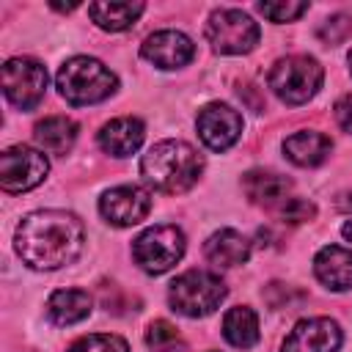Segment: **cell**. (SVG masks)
I'll use <instances>...</instances> for the list:
<instances>
[{"mask_svg": "<svg viewBox=\"0 0 352 352\" xmlns=\"http://www.w3.org/2000/svg\"><path fill=\"white\" fill-rule=\"evenodd\" d=\"M201 170L204 157L184 140H160L140 160V173L146 184L168 195L190 190L198 182Z\"/></svg>", "mask_w": 352, "mask_h": 352, "instance_id": "2", "label": "cell"}, {"mask_svg": "<svg viewBox=\"0 0 352 352\" xmlns=\"http://www.w3.org/2000/svg\"><path fill=\"white\" fill-rule=\"evenodd\" d=\"M146 344H148L151 352H187V344H184L182 333L165 319H154L148 324Z\"/></svg>", "mask_w": 352, "mask_h": 352, "instance_id": "23", "label": "cell"}, {"mask_svg": "<svg viewBox=\"0 0 352 352\" xmlns=\"http://www.w3.org/2000/svg\"><path fill=\"white\" fill-rule=\"evenodd\" d=\"M258 25L239 8H217L206 19V38L220 55H245L258 44Z\"/></svg>", "mask_w": 352, "mask_h": 352, "instance_id": "6", "label": "cell"}, {"mask_svg": "<svg viewBox=\"0 0 352 352\" xmlns=\"http://www.w3.org/2000/svg\"><path fill=\"white\" fill-rule=\"evenodd\" d=\"M314 272L333 292L352 289V250H346L341 245L322 248L314 258Z\"/></svg>", "mask_w": 352, "mask_h": 352, "instance_id": "15", "label": "cell"}, {"mask_svg": "<svg viewBox=\"0 0 352 352\" xmlns=\"http://www.w3.org/2000/svg\"><path fill=\"white\" fill-rule=\"evenodd\" d=\"M66 352H129L126 341L113 333H91L77 338Z\"/></svg>", "mask_w": 352, "mask_h": 352, "instance_id": "24", "label": "cell"}, {"mask_svg": "<svg viewBox=\"0 0 352 352\" xmlns=\"http://www.w3.org/2000/svg\"><path fill=\"white\" fill-rule=\"evenodd\" d=\"M91 294L82 292V289H58L50 300H47V314L55 324L66 327V324H74V322H82L88 314H91Z\"/></svg>", "mask_w": 352, "mask_h": 352, "instance_id": "19", "label": "cell"}, {"mask_svg": "<svg viewBox=\"0 0 352 352\" xmlns=\"http://www.w3.org/2000/svg\"><path fill=\"white\" fill-rule=\"evenodd\" d=\"M338 206H341V209H352V195H344V198L338 201Z\"/></svg>", "mask_w": 352, "mask_h": 352, "instance_id": "30", "label": "cell"}, {"mask_svg": "<svg viewBox=\"0 0 352 352\" xmlns=\"http://www.w3.org/2000/svg\"><path fill=\"white\" fill-rule=\"evenodd\" d=\"M198 135L204 140L206 148L212 151H226L231 148L239 135H242V116L231 107V104H223V102H212L206 104L201 113H198Z\"/></svg>", "mask_w": 352, "mask_h": 352, "instance_id": "12", "label": "cell"}, {"mask_svg": "<svg viewBox=\"0 0 352 352\" xmlns=\"http://www.w3.org/2000/svg\"><path fill=\"white\" fill-rule=\"evenodd\" d=\"M50 162L30 146H11L0 154V187L6 192H28L44 182Z\"/></svg>", "mask_w": 352, "mask_h": 352, "instance_id": "9", "label": "cell"}, {"mask_svg": "<svg viewBox=\"0 0 352 352\" xmlns=\"http://www.w3.org/2000/svg\"><path fill=\"white\" fill-rule=\"evenodd\" d=\"M151 192L146 187H138V184H121V187H113L107 190L102 198H99V212L102 217L110 223V226H118V228H129V226H138L148 212H151Z\"/></svg>", "mask_w": 352, "mask_h": 352, "instance_id": "10", "label": "cell"}, {"mask_svg": "<svg viewBox=\"0 0 352 352\" xmlns=\"http://www.w3.org/2000/svg\"><path fill=\"white\" fill-rule=\"evenodd\" d=\"M258 11L270 22H294L297 16H302L308 11V3H289V0H280V3H258Z\"/></svg>", "mask_w": 352, "mask_h": 352, "instance_id": "26", "label": "cell"}, {"mask_svg": "<svg viewBox=\"0 0 352 352\" xmlns=\"http://www.w3.org/2000/svg\"><path fill=\"white\" fill-rule=\"evenodd\" d=\"M168 300L173 305V311L198 319V316H209L214 308H220V302L226 300V283L206 270H190L184 275H179L170 289H168Z\"/></svg>", "mask_w": 352, "mask_h": 352, "instance_id": "5", "label": "cell"}, {"mask_svg": "<svg viewBox=\"0 0 352 352\" xmlns=\"http://www.w3.org/2000/svg\"><path fill=\"white\" fill-rule=\"evenodd\" d=\"M316 36H319V41H324V44H330V47L346 41V38L352 36V16H346V14H333V16H327V19L316 28Z\"/></svg>", "mask_w": 352, "mask_h": 352, "instance_id": "25", "label": "cell"}, {"mask_svg": "<svg viewBox=\"0 0 352 352\" xmlns=\"http://www.w3.org/2000/svg\"><path fill=\"white\" fill-rule=\"evenodd\" d=\"M341 234H344V239H349V242H352V220H346V223L341 226Z\"/></svg>", "mask_w": 352, "mask_h": 352, "instance_id": "29", "label": "cell"}, {"mask_svg": "<svg viewBox=\"0 0 352 352\" xmlns=\"http://www.w3.org/2000/svg\"><path fill=\"white\" fill-rule=\"evenodd\" d=\"M223 336L236 349H250L258 341V316L248 305H236L223 316Z\"/></svg>", "mask_w": 352, "mask_h": 352, "instance_id": "21", "label": "cell"}, {"mask_svg": "<svg viewBox=\"0 0 352 352\" xmlns=\"http://www.w3.org/2000/svg\"><path fill=\"white\" fill-rule=\"evenodd\" d=\"M47 91V69L33 58H11L3 66V94L19 110H33Z\"/></svg>", "mask_w": 352, "mask_h": 352, "instance_id": "8", "label": "cell"}, {"mask_svg": "<svg viewBox=\"0 0 352 352\" xmlns=\"http://www.w3.org/2000/svg\"><path fill=\"white\" fill-rule=\"evenodd\" d=\"M346 60H349V72H352V50H349V55H346Z\"/></svg>", "mask_w": 352, "mask_h": 352, "instance_id": "31", "label": "cell"}, {"mask_svg": "<svg viewBox=\"0 0 352 352\" xmlns=\"http://www.w3.org/2000/svg\"><path fill=\"white\" fill-rule=\"evenodd\" d=\"M324 72L319 66L316 58L311 55H289L275 60V66L270 69L267 85L272 88V94L286 102V104H305L319 88H322Z\"/></svg>", "mask_w": 352, "mask_h": 352, "instance_id": "4", "label": "cell"}, {"mask_svg": "<svg viewBox=\"0 0 352 352\" xmlns=\"http://www.w3.org/2000/svg\"><path fill=\"white\" fill-rule=\"evenodd\" d=\"M36 143L50 154H66L77 140V124L66 116H47L33 126Z\"/></svg>", "mask_w": 352, "mask_h": 352, "instance_id": "20", "label": "cell"}, {"mask_svg": "<svg viewBox=\"0 0 352 352\" xmlns=\"http://www.w3.org/2000/svg\"><path fill=\"white\" fill-rule=\"evenodd\" d=\"M204 256H206L209 264L223 267V270L239 267L250 256V242L234 228H220L204 242Z\"/></svg>", "mask_w": 352, "mask_h": 352, "instance_id": "18", "label": "cell"}, {"mask_svg": "<svg viewBox=\"0 0 352 352\" xmlns=\"http://www.w3.org/2000/svg\"><path fill=\"white\" fill-rule=\"evenodd\" d=\"M58 91L60 96L74 104V107H85V104H96L104 102L110 94H116L118 88V77L96 58L88 55H77L69 58L60 69H58Z\"/></svg>", "mask_w": 352, "mask_h": 352, "instance_id": "3", "label": "cell"}, {"mask_svg": "<svg viewBox=\"0 0 352 352\" xmlns=\"http://www.w3.org/2000/svg\"><path fill=\"white\" fill-rule=\"evenodd\" d=\"M341 341L344 333L338 322L327 316H311V319H300L292 327L280 352H338Z\"/></svg>", "mask_w": 352, "mask_h": 352, "instance_id": "11", "label": "cell"}, {"mask_svg": "<svg viewBox=\"0 0 352 352\" xmlns=\"http://www.w3.org/2000/svg\"><path fill=\"white\" fill-rule=\"evenodd\" d=\"M184 234L176 226H154L146 228L135 242H132V256L138 267L148 275H162L168 272L182 256H184Z\"/></svg>", "mask_w": 352, "mask_h": 352, "instance_id": "7", "label": "cell"}, {"mask_svg": "<svg viewBox=\"0 0 352 352\" xmlns=\"http://www.w3.org/2000/svg\"><path fill=\"white\" fill-rule=\"evenodd\" d=\"M146 138V126L140 118H132V116H121V118H113L107 121L102 129H99V146L102 151H107L110 157H129L140 148Z\"/></svg>", "mask_w": 352, "mask_h": 352, "instance_id": "14", "label": "cell"}, {"mask_svg": "<svg viewBox=\"0 0 352 352\" xmlns=\"http://www.w3.org/2000/svg\"><path fill=\"white\" fill-rule=\"evenodd\" d=\"M333 113H336V121H338V126H341L344 132H349V135H352V94L341 96V99L336 102Z\"/></svg>", "mask_w": 352, "mask_h": 352, "instance_id": "28", "label": "cell"}, {"mask_svg": "<svg viewBox=\"0 0 352 352\" xmlns=\"http://www.w3.org/2000/svg\"><path fill=\"white\" fill-rule=\"evenodd\" d=\"M16 253L33 270H58L72 264L82 245L85 228L77 214L63 209H38L16 226Z\"/></svg>", "mask_w": 352, "mask_h": 352, "instance_id": "1", "label": "cell"}, {"mask_svg": "<svg viewBox=\"0 0 352 352\" xmlns=\"http://www.w3.org/2000/svg\"><path fill=\"white\" fill-rule=\"evenodd\" d=\"M316 214V206L311 204V201H305V198H289L283 206H280V217L286 220V223H305V220H311Z\"/></svg>", "mask_w": 352, "mask_h": 352, "instance_id": "27", "label": "cell"}, {"mask_svg": "<svg viewBox=\"0 0 352 352\" xmlns=\"http://www.w3.org/2000/svg\"><path fill=\"white\" fill-rule=\"evenodd\" d=\"M143 11H146L143 3H91L88 6L91 19L102 30H110V33H118V30L132 28Z\"/></svg>", "mask_w": 352, "mask_h": 352, "instance_id": "22", "label": "cell"}, {"mask_svg": "<svg viewBox=\"0 0 352 352\" xmlns=\"http://www.w3.org/2000/svg\"><path fill=\"white\" fill-rule=\"evenodd\" d=\"M140 55L160 69H182L195 58V44L182 30H157L143 41Z\"/></svg>", "mask_w": 352, "mask_h": 352, "instance_id": "13", "label": "cell"}, {"mask_svg": "<svg viewBox=\"0 0 352 352\" xmlns=\"http://www.w3.org/2000/svg\"><path fill=\"white\" fill-rule=\"evenodd\" d=\"M330 151H333V140L316 129H302V132H294L283 140V154L300 168L322 165L330 157Z\"/></svg>", "mask_w": 352, "mask_h": 352, "instance_id": "16", "label": "cell"}, {"mask_svg": "<svg viewBox=\"0 0 352 352\" xmlns=\"http://www.w3.org/2000/svg\"><path fill=\"white\" fill-rule=\"evenodd\" d=\"M242 190L253 204L267 206V209H272V206L280 209L289 201L286 195L292 190V182L272 170H248L242 176Z\"/></svg>", "mask_w": 352, "mask_h": 352, "instance_id": "17", "label": "cell"}]
</instances>
